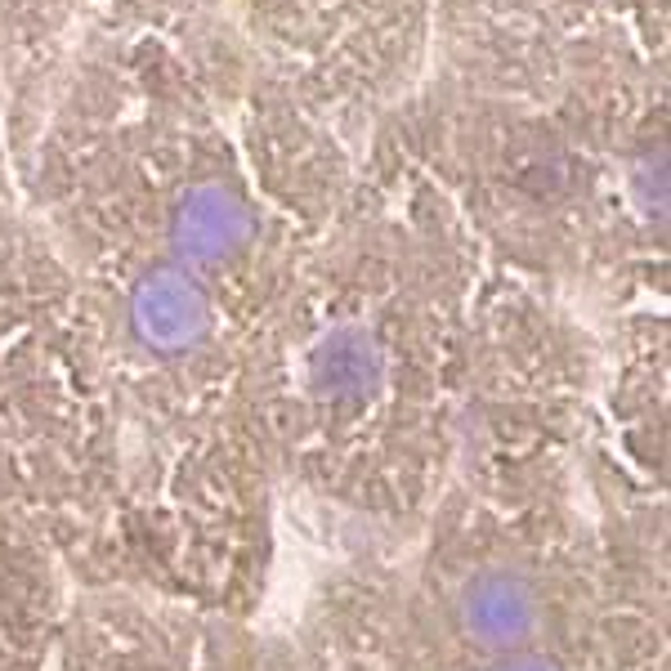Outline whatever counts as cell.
<instances>
[{"label": "cell", "mask_w": 671, "mask_h": 671, "mask_svg": "<svg viewBox=\"0 0 671 671\" xmlns=\"http://www.w3.org/2000/svg\"><path fill=\"white\" fill-rule=\"evenodd\" d=\"M50 671H260L247 618L140 587H81Z\"/></svg>", "instance_id": "6da1fadb"}, {"label": "cell", "mask_w": 671, "mask_h": 671, "mask_svg": "<svg viewBox=\"0 0 671 671\" xmlns=\"http://www.w3.org/2000/svg\"><path fill=\"white\" fill-rule=\"evenodd\" d=\"M260 671H399L390 555H363L336 569L287 640H260Z\"/></svg>", "instance_id": "7a4b0ae2"}, {"label": "cell", "mask_w": 671, "mask_h": 671, "mask_svg": "<svg viewBox=\"0 0 671 671\" xmlns=\"http://www.w3.org/2000/svg\"><path fill=\"white\" fill-rule=\"evenodd\" d=\"M76 578L23 524L0 515V671H50Z\"/></svg>", "instance_id": "3957f363"}, {"label": "cell", "mask_w": 671, "mask_h": 671, "mask_svg": "<svg viewBox=\"0 0 671 671\" xmlns=\"http://www.w3.org/2000/svg\"><path fill=\"white\" fill-rule=\"evenodd\" d=\"M256 238L260 215L251 197L219 175L188 179L166 206V260L210 282L238 269L256 251Z\"/></svg>", "instance_id": "277c9868"}]
</instances>
